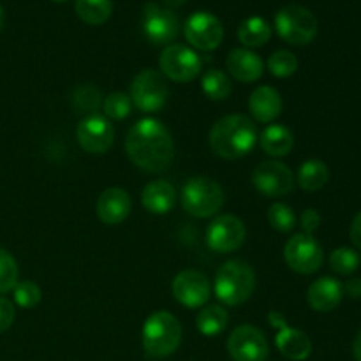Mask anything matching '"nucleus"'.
Returning <instances> with one entry per match:
<instances>
[{
	"label": "nucleus",
	"instance_id": "39",
	"mask_svg": "<svg viewBox=\"0 0 361 361\" xmlns=\"http://www.w3.org/2000/svg\"><path fill=\"white\" fill-rule=\"evenodd\" d=\"M344 293L355 300L361 298V279L356 277V279H351V281L345 282Z\"/></svg>",
	"mask_w": 361,
	"mask_h": 361
},
{
	"label": "nucleus",
	"instance_id": "3",
	"mask_svg": "<svg viewBox=\"0 0 361 361\" xmlns=\"http://www.w3.org/2000/svg\"><path fill=\"white\" fill-rule=\"evenodd\" d=\"M256 288V271L242 259H231L219 268L215 275V296L228 307L242 305L252 296Z\"/></svg>",
	"mask_w": 361,
	"mask_h": 361
},
{
	"label": "nucleus",
	"instance_id": "7",
	"mask_svg": "<svg viewBox=\"0 0 361 361\" xmlns=\"http://www.w3.org/2000/svg\"><path fill=\"white\" fill-rule=\"evenodd\" d=\"M168 94V85L162 73L155 69H143L133 80L129 97L140 111L157 113L164 108Z\"/></svg>",
	"mask_w": 361,
	"mask_h": 361
},
{
	"label": "nucleus",
	"instance_id": "28",
	"mask_svg": "<svg viewBox=\"0 0 361 361\" xmlns=\"http://www.w3.org/2000/svg\"><path fill=\"white\" fill-rule=\"evenodd\" d=\"M201 88L204 95L212 101H224L229 97L233 90L231 78L219 69H210L201 78Z\"/></svg>",
	"mask_w": 361,
	"mask_h": 361
},
{
	"label": "nucleus",
	"instance_id": "16",
	"mask_svg": "<svg viewBox=\"0 0 361 361\" xmlns=\"http://www.w3.org/2000/svg\"><path fill=\"white\" fill-rule=\"evenodd\" d=\"M76 137L80 147L85 152L94 155H102L113 147L115 140V130H113L111 122L106 116L94 113L88 115L78 123Z\"/></svg>",
	"mask_w": 361,
	"mask_h": 361
},
{
	"label": "nucleus",
	"instance_id": "15",
	"mask_svg": "<svg viewBox=\"0 0 361 361\" xmlns=\"http://www.w3.org/2000/svg\"><path fill=\"white\" fill-rule=\"evenodd\" d=\"M143 32L154 44H171L180 32L178 16L168 7L148 2L143 7Z\"/></svg>",
	"mask_w": 361,
	"mask_h": 361
},
{
	"label": "nucleus",
	"instance_id": "31",
	"mask_svg": "<svg viewBox=\"0 0 361 361\" xmlns=\"http://www.w3.org/2000/svg\"><path fill=\"white\" fill-rule=\"evenodd\" d=\"M102 111L104 116L109 120H123L130 115L133 111V101L123 92H113V94L106 95L104 102H102Z\"/></svg>",
	"mask_w": 361,
	"mask_h": 361
},
{
	"label": "nucleus",
	"instance_id": "2",
	"mask_svg": "<svg viewBox=\"0 0 361 361\" xmlns=\"http://www.w3.org/2000/svg\"><path fill=\"white\" fill-rule=\"evenodd\" d=\"M208 143L219 157L228 161L242 159L256 147L257 127L247 115H226L212 126Z\"/></svg>",
	"mask_w": 361,
	"mask_h": 361
},
{
	"label": "nucleus",
	"instance_id": "25",
	"mask_svg": "<svg viewBox=\"0 0 361 361\" xmlns=\"http://www.w3.org/2000/svg\"><path fill=\"white\" fill-rule=\"evenodd\" d=\"M328 180H330V169L319 159H309V161L303 162L298 169V175H296L298 185L309 192L323 189Z\"/></svg>",
	"mask_w": 361,
	"mask_h": 361
},
{
	"label": "nucleus",
	"instance_id": "8",
	"mask_svg": "<svg viewBox=\"0 0 361 361\" xmlns=\"http://www.w3.org/2000/svg\"><path fill=\"white\" fill-rule=\"evenodd\" d=\"M159 67L162 76L169 78L175 83H189L200 76L203 69V60L185 44H168L159 56Z\"/></svg>",
	"mask_w": 361,
	"mask_h": 361
},
{
	"label": "nucleus",
	"instance_id": "41",
	"mask_svg": "<svg viewBox=\"0 0 361 361\" xmlns=\"http://www.w3.org/2000/svg\"><path fill=\"white\" fill-rule=\"evenodd\" d=\"M162 2L166 4V7H168V9H175V7L183 6V4H185L187 0H162Z\"/></svg>",
	"mask_w": 361,
	"mask_h": 361
},
{
	"label": "nucleus",
	"instance_id": "43",
	"mask_svg": "<svg viewBox=\"0 0 361 361\" xmlns=\"http://www.w3.org/2000/svg\"><path fill=\"white\" fill-rule=\"evenodd\" d=\"M53 2H66V0H53Z\"/></svg>",
	"mask_w": 361,
	"mask_h": 361
},
{
	"label": "nucleus",
	"instance_id": "32",
	"mask_svg": "<svg viewBox=\"0 0 361 361\" xmlns=\"http://www.w3.org/2000/svg\"><path fill=\"white\" fill-rule=\"evenodd\" d=\"M267 66L275 78H289L298 71V59L288 49H279L271 53Z\"/></svg>",
	"mask_w": 361,
	"mask_h": 361
},
{
	"label": "nucleus",
	"instance_id": "36",
	"mask_svg": "<svg viewBox=\"0 0 361 361\" xmlns=\"http://www.w3.org/2000/svg\"><path fill=\"white\" fill-rule=\"evenodd\" d=\"M14 316H16L14 303L6 296H0V334L9 330L11 324L14 323Z\"/></svg>",
	"mask_w": 361,
	"mask_h": 361
},
{
	"label": "nucleus",
	"instance_id": "14",
	"mask_svg": "<svg viewBox=\"0 0 361 361\" xmlns=\"http://www.w3.org/2000/svg\"><path fill=\"white\" fill-rule=\"evenodd\" d=\"M247 236V228L242 219L236 215L226 214L214 219L207 229V243L214 252L229 254L243 245Z\"/></svg>",
	"mask_w": 361,
	"mask_h": 361
},
{
	"label": "nucleus",
	"instance_id": "29",
	"mask_svg": "<svg viewBox=\"0 0 361 361\" xmlns=\"http://www.w3.org/2000/svg\"><path fill=\"white\" fill-rule=\"evenodd\" d=\"M102 102H104V99H102L101 90L94 85L78 87L73 94V106L80 113L94 115V113H97L99 108H102Z\"/></svg>",
	"mask_w": 361,
	"mask_h": 361
},
{
	"label": "nucleus",
	"instance_id": "35",
	"mask_svg": "<svg viewBox=\"0 0 361 361\" xmlns=\"http://www.w3.org/2000/svg\"><path fill=\"white\" fill-rule=\"evenodd\" d=\"M13 298L21 309H34L41 302V288L32 281H18L13 289Z\"/></svg>",
	"mask_w": 361,
	"mask_h": 361
},
{
	"label": "nucleus",
	"instance_id": "42",
	"mask_svg": "<svg viewBox=\"0 0 361 361\" xmlns=\"http://www.w3.org/2000/svg\"><path fill=\"white\" fill-rule=\"evenodd\" d=\"M2 25H4V9L2 6H0V28H2Z\"/></svg>",
	"mask_w": 361,
	"mask_h": 361
},
{
	"label": "nucleus",
	"instance_id": "20",
	"mask_svg": "<svg viewBox=\"0 0 361 361\" xmlns=\"http://www.w3.org/2000/svg\"><path fill=\"white\" fill-rule=\"evenodd\" d=\"M226 67L229 74L240 83H252L259 80L264 73L263 59L247 48L233 49L226 59Z\"/></svg>",
	"mask_w": 361,
	"mask_h": 361
},
{
	"label": "nucleus",
	"instance_id": "34",
	"mask_svg": "<svg viewBox=\"0 0 361 361\" xmlns=\"http://www.w3.org/2000/svg\"><path fill=\"white\" fill-rule=\"evenodd\" d=\"M18 277H20V268L16 259L7 250L0 249V295L13 291L14 286L18 284Z\"/></svg>",
	"mask_w": 361,
	"mask_h": 361
},
{
	"label": "nucleus",
	"instance_id": "18",
	"mask_svg": "<svg viewBox=\"0 0 361 361\" xmlns=\"http://www.w3.org/2000/svg\"><path fill=\"white\" fill-rule=\"evenodd\" d=\"M130 210H133L130 196L127 194V190L120 189V187H109V189H106L99 196L97 204H95L97 217L106 226L122 224L129 217Z\"/></svg>",
	"mask_w": 361,
	"mask_h": 361
},
{
	"label": "nucleus",
	"instance_id": "12",
	"mask_svg": "<svg viewBox=\"0 0 361 361\" xmlns=\"http://www.w3.org/2000/svg\"><path fill=\"white\" fill-rule=\"evenodd\" d=\"M252 185L267 197L288 196L295 189V175L291 169L279 161H264L252 171Z\"/></svg>",
	"mask_w": 361,
	"mask_h": 361
},
{
	"label": "nucleus",
	"instance_id": "40",
	"mask_svg": "<svg viewBox=\"0 0 361 361\" xmlns=\"http://www.w3.org/2000/svg\"><path fill=\"white\" fill-rule=\"evenodd\" d=\"M353 355H355L356 361H361V331L356 335L355 344H353Z\"/></svg>",
	"mask_w": 361,
	"mask_h": 361
},
{
	"label": "nucleus",
	"instance_id": "19",
	"mask_svg": "<svg viewBox=\"0 0 361 361\" xmlns=\"http://www.w3.org/2000/svg\"><path fill=\"white\" fill-rule=\"evenodd\" d=\"M344 296V286L334 277H321L310 284L307 302L316 312H331L337 309Z\"/></svg>",
	"mask_w": 361,
	"mask_h": 361
},
{
	"label": "nucleus",
	"instance_id": "5",
	"mask_svg": "<svg viewBox=\"0 0 361 361\" xmlns=\"http://www.w3.org/2000/svg\"><path fill=\"white\" fill-rule=\"evenodd\" d=\"M180 201L189 215L196 219H208L219 214V210L224 207V190L215 180L194 176L183 185Z\"/></svg>",
	"mask_w": 361,
	"mask_h": 361
},
{
	"label": "nucleus",
	"instance_id": "27",
	"mask_svg": "<svg viewBox=\"0 0 361 361\" xmlns=\"http://www.w3.org/2000/svg\"><path fill=\"white\" fill-rule=\"evenodd\" d=\"M78 18L87 25H102L113 13L111 0H76L74 4Z\"/></svg>",
	"mask_w": 361,
	"mask_h": 361
},
{
	"label": "nucleus",
	"instance_id": "22",
	"mask_svg": "<svg viewBox=\"0 0 361 361\" xmlns=\"http://www.w3.org/2000/svg\"><path fill=\"white\" fill-rule=\"evenodd\" d=\"M178 194L176 189L166 180H154L141 192V203L145 210L155 215H166L175 208Z\"/></svg>",
	"mask_w": 361,
	"mask_h": 361
},
{
	"label": "nucleus",
	"instance_id": "21",
	"mask_svg": "<svg viewBox=\"0 0 361 361\" xmlns=\"http://www.w3.org/2000/svg\"><path fill=\"white\" fill-rule=\"evenodd\" d=\"M249 111L259 123H271L282 113V97L274 87H257L249 97Z\"/></svg>",
	"mask_w": 361,
	"mask_h": 361
},
{
	"label": "nucleus",
	"instance_id": "6",
	"mask_svg": "<svg viewBox=\"0 0 361 361\" xmlns=\"http://www.w3.org/2000/svg\"><path fill=\"white\" fill-rule=\"evenodd\" d=\"M317 18L312 11L298 4H289L275 14V30L279 37L293 46H305L316 39Z\"/></svg>",
	"mask_w": 361,
	"mask_h": 361
},
{
	"label": "nucleus",
	"instance_id": "37",
	"mask_svg": "<svg viewBox=\"0 0 361 361\" xmlns=\"http://www.w3.org/2000/svg\"><path fill=\"white\" fill-rule=\"evenodd\" d=\"M321 221H323V219H321L319 212L314 210V208H307V210L302 214V217H300V226H302L303 233H307V235H314V233L319 229Z\"/></svg>",
	"mask_w": 361,
	"mask_h": 361
},
{
	"label": "nucleus",
	"instance_id": "38",
	"mask_svg": "<svg viewBox=\"0 0 361 361\" xmlns=\"http://www.w3.org/2000/svg\"><path fill=\"white\" fill-rule=\"evenodd\" d=\"M349 235H351V242L355 243V247L361 250V212L353 219L351 229H349Z\"/></svg>",
	"mask_w": 361,
	"mask_h": 361
},
{
	"label": "nucleus",
	"instance_id": "17",
	"mask_svg": "<svg viewBox=\"0 0 361 361\" xmlns=\"http://www.w3.org/2000/svg\"><path fill=\"white\" fill-rule=\"evenodd\" d=\"M173 296L187 309H201L208 303L212 295L210 281L197 270H183L173 279Z\"/></svg>",
	"mask_w": 361,
	"mask_h": 361
},
{
	"label": "nucleus",
	"instance_id": "33",
	"mask_svg": "<svg viewBox=\"0 0 361 361\" xmlns=\"http://www.w3.org/2000/svg\"><path fill=\"white\" fill-rule=\"evenodd\" d=\"M268 222L275 231L289 233L296 226V215L293 208L286 203H275L268 208Z\"/></svg>",
	"mask_w": 361,
	"mask_h": 361
},
{
	"label": "nucleus",
	"instance_id": "1",
	"mask_svg": "<svg viewBox=\"0 0 361 361\" xmlns=\"http://www.w3.org/2000/svg\"><path fill=\"white\" fill-rule=\"evenodd\" d=\"M126 152L134 166L147 173H162L173 164L175 141L162 122L141 118L129 129Z\"/></svg>",
	"mask_w": 361,
	"mask_h": 361
},
{
	"label": "nucleus",
	"instance_id": "10",
	"mask_svg": "<svg viewBox=\"0 0 361 361\" xmlns=\"http://www.w3.org/2000/svg\"><path fill=\"white\" fill-rule=\"evenodd\" d=\"M268 323H270L271 328L277 330L275 345H277L282 356L293 361H303L309 358L310 353H312V342H310L309 335L305 331L289 326L284 314L279 312V310L268 312Z\"/></svg>",
	"mask_w": 361,
	"mask_h": 361
},
{
	"label": "nucleus",
	"instance_id": "30",
	"mask_svg": "<svg viewBox=\"0 0 361 361\" xmlns=\"http://www.w3.org/2000/svg\"><path fill=\"white\" fill-rule=\"evenodd\" d=\"M361 264V256L355 249L341 247L335 249L330 256V268L338 275H353Z\"/></svg>",
	"mask_w": 361,
	"mask_h": 361
},
{
	"label": "nucleus",
	"instance_id": "9",
	"mask_svg": "<svg viewBox=\"0 0 361 361\" xmlns=\"http://www.w3.org/2000/svg\"><path fill=\"white\" fill-rule=\"evenodd\" d=\"M284 259L293 271L302 275L316 274L324 259L323 247L314 235L298 233L288 240L284 247Z\"/></svg>",
	"mask_w": 361,
	"mask_h": 361
},
{
	"label": "nucleus",
	"instance_id": "24",
	"mask_svg": "<svg viewBox=\"0 0 361 361\" xmlns=\"http://www.w3.org/2000/svg\"><path fill=\"white\" fill-rule=\"evenodd\" d=\"M238 41L245 46L247 49L250 48H261L267 44L271 37V27L264 18L261 16H249L238 25Z\"/></svg>",
	"mask_w": 361,
	"mask_h": 361
},
{
	"label": "nucleus",
	"instance_id": "13",
	"mask_svg": "<svg viewBox=\"0 0 361 361\" xmlns=\"http://www.w3.org/2000/svg\"><path fill=\"white\" fill-rule=\"evenodd\" d=\"M228 353L233 361H267L270 348L259 328L252 324H242L229 335Z\"/></svg>",
	"mask_w": 361,
	"mask_h": 361
},
{
	"label": "nucleus",
	"instance_id": "23",
	"mask_svg": "<svg viewBox=\"0 0 361 361\" xmlns=\"http://www.w3.org/2000/svg\"><path fill=\"white\" fill-rule=\"evenodd\" d=\"M261 148L270 157H286L295 147V134L288 126L282 123H270L261 133Z\"/></svg>",
	"mask_w": 361,
	"mask_h": 361
},
{
	"label": "nucleus",
	"instance_id": "4",
	"mask_svg": "<svg viewBox=\"0 0 361 361\" xmlns=\"http://www.w3.org/2000/svg\"><path fill=\"white\" fill-rule=\"evenodd\" d=\"M141 341L143 349L152 358L171 356L182 342V324L171 312L159 310L145 321Z\"/></svg>",
	"mask_w": 361,
	"mask_h": 361
},
{
	"label": "nucleus",
	"instance_id": "26",
	"mask_svg": "<svg viewBox=\"0 0 361 361\" xmlns=\"http://www.w3.org/2000/svg\"><path fill=\"white\" fill-rule=\"evenodd\" d=\"M229 314L221 305H204L201 307L196 317V326L204 337H217L228 328Z\"/></svg>",
	"mask_w": 361,
	"mask_h": 361
},
{
	"label": "nucleus",
	"instance_id": "11",
	"mask_svg": "<svg viewBox=\"0 0 361 361\" xmlns=\"http://www.w3.org/2000/svg\"><path fill=\"white\" fill-rule=\"evenodd\" d=\"M183 35L200 51H214L224 39V27L215 14L208 11H197L187 18L183 25Z\"/></svg>",
	"mask_w": 361,
	"mask_h": 361
}]
</instances>
